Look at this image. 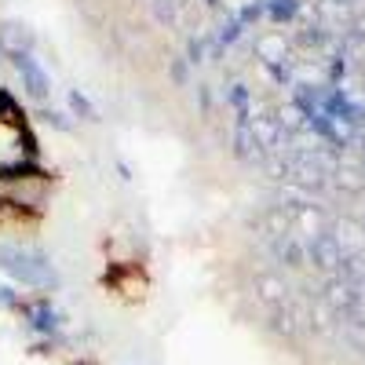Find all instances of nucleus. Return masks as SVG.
I'll use <instances>...</instances> for the list:
<instances>
[{"label": "nucleus", "mask_w": 365, "mask_h": 365, "mask_svg": "<svg viewBox=\"0 0 365 365\" xmlns=\"http://www.w3.org/2000/svg\"><path fill=\"white\" fill-rule=\"evenodd\" d=\"M0 267H4L15 282L22 285H34V289H51L55 285V270L51 263L34 252V249H22V245H0Z\"/></svg>", "instance_id": "nucleus-1"}, {"label": "nucleus", "mask_w": 365, "mask_h": 365, "mask_svg": "<svg viewBox=\"0 0 365 365\" xmlns=\"http://www.w3.org/2000/svg\"><path fill=\"white\" fill-rule=\"evenodd\" d=\"M11 63H15V70H19V77H22L26 96L37 99V103H44V99L51 96V77L41 70V63H37L34 55H26V51H15Z\"/></svg>", "instance_id": "nucleus-2"}, {"label": "nucleus", "mask_w": 365, "mask_h": 365, "mask_svg": "<svg viewBox=\"0 0 365 365\" xmlns=\"http://www.w3.org/2000/svg\"><path fill=\"white\" fill-rule=\"evenodd\" d=\"M22 311H26L29 325H34L37 332H55V325H58V314L51 311V303H48V299H41V303H29V307H22Z\"/></svg>", "instance_id": "nucleus-3"}, {"label": "nucleus", "mask_w": 365, "mask_h": 365, "mask_svg": "<svg viewBox=\"0 0 365 365\" xmlns=\"http://www.w3.org/2000/svg\"><path fill=\"white\" fill-rule=\"evenodd\" d=\"M296 0H270V19H278V22H285V19H292L296 15Z\"/></svg>", "instance_id": "nucleus-4"}, {"label": "nucleus", "mask_w": 365, "mask_h": 365, "mask_svg": "<svg viewBox=\"0 0 365 365\" xmlns=\"http://www.w3.org/2000/svg\"><path fill=\"white\" fill-rule=\"evenodd\" d=\"M318 259H322V267H336L340 263V249L336 245H332V241H318Z\"/></svg>", "instance_id": "nucleus-5"}, {"label": "nucleus", "mask_w": 365, "mask_h": 365, "mask_svg": "<svg viewBox=\"0 0 365 365\" xmlns=\"http://www.w3.org/2000/svg\"><path fill=\"white\" fill-rule=\"evenodd\" d=\"M70 106L81 113V117H88V120H96V110H91V103L81 96V91H70Z\"/></svg>", "instance_id": "nucleus-6"}, {"label": "nucleus", "mask_w": 365, "mask_h": 365, "mask_svg": "<svg viewBox=\"0 0 365 365\" xmlns=\"http://www.w3.org/2000/svg\"><path fill=\"white\" fill-rule=\"evenodd\" d=\"M15 303H19V299H15V292H11L8 285H0V307H15Z\"/></svg>", "instance_id": "nucleus-7"}]
</instances>
